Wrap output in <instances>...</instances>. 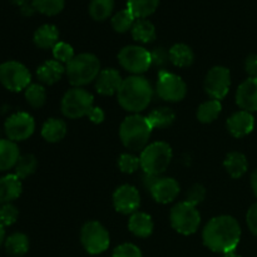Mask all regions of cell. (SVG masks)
Segmentation results:
<instances>
[{
	"mask_svg": "<svg viewBox=\"0 0 257 257\" xmlns=\"http://www.w3.org/2000/svg\"><path fill=\"white\" fill-rule=\"evenodd\" d=\"M203 243L217 253L232 252L241 240V227L235 217L227 215L213 217L207 222L202 232Z\"/></svg>",
	"mask_w": 257,
	"mask_h": 257,
	"instance_id": "obj_1",
	"label": "cell"
},
{
	"mask_svg": "<svg viewBox=\"0 0 257 257\" xmlns=\"http://www.w3.org/2000/svg\"><path fill=\"white\" fill-rule=\"evenodd\" d=\"M117 98L123 109L138 114L150 105L153 98V88L142 75H132L123 79Z\"/></svg>",
	"mask_w": 257,
	"mask_h": 257,
	"instance_id": "obj_2",
	"label": "cell"
},
{
	"mask_svg": "<svg viewBox=\"0 0 257 257\" xmlns=\"http://www.w3.org/2000/svg\"><path fill=\"white\" fill-rule=\"evenodd\" d=\"M152 131L147 117L132 114L128 115L120 124L119 137L125 148L137 152L147 147Z\"/></svg>",
	"mask_w": 257,
	"mask_h": 257,
	"instance_id": "obj_3",
	"label": "cell"
},
{
	"mask_svg": "<svg viewBox=\"0 0 257 257\" xmlns=\"http://www.w3.org/2000/svg\"><path fill=\"white\" fill-rule=\"evenodd\" d=\"M100 73V62L94 54L82 53L70 60L65 67L69 83L73 87L82 88L98 78Z\"/></svg>",
	"mask_w": 257,
	"mask_h": 257,
	"instance_id": "obj_4",
	"label": "cell"
},
{
	"mask_svg": "<svg viewBox=\"0 0 257 257\" xmlns=\"http://www.w3.org/2000/svg\"><path fill=\"white\" fill-rule=\"evenodd\" d=\"M140 160L145 173L161 176L172 161V148L166 142H153L142 151Z\"/></svg>",
	"mask_w": 257,
	"mask_h": 257,
	"instance_id": "obj_5",
	"label": "cell"
},
{
	"mask_svg": "<svg viewBox=\"0 0 257 257\" xmlns=\"http://www.w3.org/2000/svg\"><path fill=\"white\" fill-rule=\"evenodd\" d=\"M94 98L88 90L74 87L65 92L62 98V112L70 119L85 117L94 107Z\"/></svg>",
	"mask_w": 257,
	"mask_h": 257,
	"instance_id": "obj_6",
	"label": "cell"
},
{
	"mask_svg": "<svg viewBox=\"0 0 257 257\" xmlns=\"http://www.w3.org/2000/svg\"><path fill=\"white\" fill-rule=\"evenodd\" d=\"M170 221L173 230L181 235L188 236L197 232L201 223V215L196 206L183 201L171 210Z\"/></svg>",
	"mask_w": 257,
	"mask_h": 257,
	"instance_id": "obj_7",
	"label": "cell"
},
{
	"mask_svg": "<svg viewBox=\"0 0 257 257\" xmlns=\"http://www.w3.org/2000/svg\"><path fill=\"white\" fill-rule=\"evenodd\" d=\"M80 242L88 253L99 255L109 247V232L98 221H89L84 223L80 231Z\"/></svg>",
	"mask_w": 257,
	"mask_h": 257,
	"instance_id": "obj_8",
	"label": "cell"
},
{
	"mask_svg": "<svg viewBox=\"0 0 257 257\" xmlns=\"http://www.w3.org/2000/svg\"><path fill=\"white\" fill-rule=\"evenodd\" d=\"M32 74L29 69L17 60L0 64V83L10 92H20L30 85Z\"/></svg>",
	"mask_w": 257,
	"mask_h": 257,
	"instance_id": "obj_9",
	"label": "cell"
},
{
	"mask_svg": "<svg viewBox=\"0 0 257 257\" xmlns=\"http://www.w3.org/2000/svg\"><path fill=\"white\" fill-rule=\"evenodd\" d=\"M120 67L135 75L146 73L152 65L151 52L140 45H127L118 54Z\"/></svg>",
	"mask_w": 257,
	"mask_h": 257,
	"instance_id": "obj_10",
	"label": "cell"
},
{
	"mask_svg": "<svg viewBox=\"0 0 257 257\" xmlns=\"http://www.w3.org/2000/svg\"><path fill=\"white\" fill-rule=\"evenodd\" d=\"M157 94L166 102H180L187 94V85L177 74L162 69L158 74Z\"/></svg>",
	"mask_w": 257,
	"mask_h": 257,
	"instance_id": "obj_11",
	"label": "cell"
},
{
	"mask_svg": "<svg viewBox=\"0 0 257 257\" xmlns=\"http://www.w3.org/2000/svg\"><path fill=\"white\" fill-rule=\"evenodd\" d=\"M5 135L13 142H22L32 137L35 131L34 118L27 112H18L10 115L4 124Z\"/></svg>",
	"mask_w": 257,
	"mask_h": 257,
	"instance_id": "obj_12",
	"label": "cell"
},
{
	"mask_svg": "<svg viewBox=\"0 0 257 257\" xmlns=\"http://www.w3.org/2000/svg\"><path fill=\"white\" fill-rule=\"evenodd\" d=\"M231 85L230 70L226 67H213L205 78V90L212 99L221 100L227 95Z\"/></svg>",
	"mask_w": 257,
	"mask_h": 257,
	"instance_id": "obj_13",
	"label": "cell"
},
{
	"mask_svg": "<svg viewBox=\"0 0 257 257\" xmlns=\"http://www.w3.org/2000/svg\"><path fill=\"white\" fill-rule=\"evenodd\" d=\"M141 205V196L137 188L131 185H123L113 193V206L115 211L123 215H133Z\"/></svg>",
	"mask_w": 257,
	"mask_h": 257,
	"instance_id": "obj_14",
	"label": "cell"
},
{
	"mask_svg": "<svg viewBox=\"0 0 257 257\" xmlns=\"http://www.w3.org/2000/svg\"><path fill=\"white\" fill-rule=\"evenodd\" d=\"M153 200L162 205L172 202L180 193V185L175 178L171 177H158L155 185L150 190Z\"/></svg>",
	"mask_w": 257,
	"mask_h": 257,
	"instance_id": "obj_15",
	"label": "cell"
},
{
	"mask_svg": "<svg viewBox=\"0 0 257 257\" xmlns=\"http://www.w3.org/2000/svg\"><path fill=\"white\" fill-rule=\"evenodd\" d=\"M228 132L236 138H242L250 135L255 128V118L247 110H238L233 113L226 122Z\"/></svg>",
	"mask_w": 257,
	"mask_h": 257,
	"instance_id": "obj_16",
	"label": "cell"
},
{
	"mask_svg": "<svg viewBox=\"0 0 257 257\" xmlns=\"http://www.w3.org/2000/svg\"><path fill=\"white\" fill-rule=\"evenodd\" d=\"M236 103L242 110L252 113L257 110V78L246 79L236 90Z\"/></svg>",
	"mask_w": 257,
	"mask_h": 257,
	"instance_id": "obj_17",
	"label": "cell"
},
{
	"mask_svg": "<svg viewBox=\"0 0 257 257\" xmlns=\"http://www.w3.org/2000/svg\"><path fill=\"white\" fill-rule=\"evenodd\" d=\"M122 82L123 79L118 70L107 68V69L100 70L99 75L95 79V89L100 95H105V97L117 94Z\"/></svg>",
	"mask_w": 257,
	"mask_h": 257,
	"instance_id": "obj_18",
	"label": "cell"
},
{
	"mask_svg": "<svg viewBox=\"0 0 257 257\" xmlns=\"http://www.w3.org/2000/svg\"><path fill=\"white\" fill-rule=\"evenodd\" d=\"M22 191V180L15 173L0 178V206L12 203L13 201L19 198Z\"/></svg>",
	"mask_w": 257,
	"mask_h": 257,
	"instance_id": "obj_19",
	"label": "cell"
},
{
	"mask_svg": "<svg viewBox=\"0 0 257 257\" xmlns=\"http://www.w3.org/2000/svg\"><path fill=\"white\" fill-rule=\"evenodd\" d=\"M128 228L137 237L146 238L152 235L155 223H153L152 217L148 213L137 211L133 215H131L130 222H128Z\"/></svg>",
	"mask_w": 257,
	"mask_h": 257,
	"instance_id": "obj_20",
	"label": "cell"
},
{
	"mask_svg": "<svg viewBox=\"0 0 257 257\" xmlns=\"http://www.w3.org/2000/svg\"><path fill=\"white\" fill-rule=\"evenodd\" d=\"M64 73L65 68L62 63L57 62V60H48L38 68L37 77L43 84L53 85L58 80H60Z\"/></svg>",
	"mask_w": 257,
	"mask_h": 257,
	"instance_id": "obj_21",
	"label": "cell"
},
{
	"mask_svg": "<svg viewBox=\"0 0 257 257\" xmlns=\"http://www.w3.org/2000/svg\"><path fill=\"white\" fill-rule=\"evenodd\" d=\"M59 39V30L53 24H44L38 28L34 33V44L40 49H49L54 48Z\"/></svg>",
	"mask_w": 257,
	"mask_h": 257,
	"instance_id": "obj_22",
	"label": "cell"
},
{
	"mask_svg": "<svg viewBox=\"0 0 257 257\" xmlns=\"http://www.w3.org/2000/svg\"><path fill=\"white\" fill-rule=\"evenodd\" d=\"M19 157L20 153L17 143L10 140L0 138V172L15 167Z\"/></svg>",
	"mask_w": 257,
	"mask_h": 257,
	"instance_id": "obj_23",
	"label": "cell"
},
{
	"mask_svg": "<svg viewBox=\"0 0 257 257\" xmlns=\"http://www.w3.org/2000/svg\"><path fill=\"white\" fill-rule=\"evenodd\" d=\"M67 135V124L59 118H49L42 127V136L47 142H60Z\"/></svg>",
	"mask_w": 257,
	"mask_h": 257,
	"instance_id": "obj_24",
	"label": "cell"
},
{
	"mask_svg": "<svg viewBox=\"0 0 257 257\" xmlns=\"http://www.w3.org/2000/svg\"><path fill=\"white\" fill-rule=\"evenodd\" d=\"M225 170L232 178H240L247 172V158L241 152H230L225 158Z\"/></svg>",
	"mask_w": 257,
	"mask_h": 257,
	"instance_id": "obj_25",
	"label": "cell"
},
{
	"mask_svg": "<svg viewBox=\"0 0 257 257\" xmlns=\"http://www.w3.org/2000/svg\"><path fill=\"white\" fill-rule=\"evenodd\" d=\"M195 60V53L183 43H177L170 49V62L175 67L178 68H187Z\"/></svg>",
	"mask_w": 257,
	"mask_h": 257,
	"instance_id": "obj_26",
	"label": "cell"
},
{
	"mask_svg": "<svg viewBox=\"0 0 257 257\" xmlns=\"http://www.w3.org/2000/svg\"><path fill=\"white\" fill-rule=\"evenodd\" d=\"M29 250V238L22 232L12 233L5 240V251L13 257H22Z\"/></svg>",
	"mask_w": 257,
	"mask_h": 257,
	"instance_id": "obj_27",
	"label": "cell"
},
{
	"mask_svg": "<svg viewBox=\"0 0 257 257\" xmlns=\"http://www.w3.org/2000/svg\"><path fill=\"white\" fill-rule=\"evenodd\" d=\"M132 37L136 42L145 43H152L156 39V28L150 20L147 19H137L133 24L132 30Z\"/></svg>",
	"mask_w": 257,
	"mask_h": 257,
	"instance_id": "obj_28",
	"label": "cell"
},
{
	"mask_svg": "<svg viewBox=\"0 0 257 257\" xmlns=\"http://www.w3.org/2000/svg\"><path fill=\"white\" fill-rule=\"evenodd\" d=\"M160 0H127V9L136 19H147L157 10Z\"/></svg>",
	"mask_w": 257,
	"mask_h": 257,
	"instance_id": "obj_29",
	"label": "cell"
},
{
	"mask_svg": "<svg viewBox=\"0 0 257 257\" xmlns=\"http://www.w3.org/2000/svg\"><path fill=\"white\" fill-rule=\"evenodd\" d=\"M148 120H150V124L153 130H162V128H167L175 122L176 114L171 108L168 107H161L156 108L155 110L148 114Z\"/></svg>",
	"mask_w": 257,
	"mask_h": 257,
	"instance_id": "obj_30",
	"label": "cell"
},
{
	"mask_svg": "<svg viewBox=\"0 0 257 257\" xmlns=\"http://www.w3.org/2000/svg\"><path fill=\"white\" fill-rule=\"evenodd\" d=\"M222 110V104L217 99H210L203 102L197 109V119L201 123H212L217 119Z\"/></svg>",
	"mask_w": 257,
	"mask_h": 257,
	"instance_id": "obj_31",
	"label": "cell"
},
{
	"mask_svg": "<svg viewBox=\"0 0 257 257\" xmlns=\"http://www.w3.org/2000/svg\"><path fill=\"white\" fill-rule=\"evenodd\" d=\"M114 0H90L89 14L97 22H103L112 15Z\"/></svg>",
	"mask_w": 257,
	"mask_h": 257,
	"instance_id": "obj_32",
	"label": "cell"
},
{
	"mask_svg": "<svg viewBox=\"0 0 257 257\" xmlns=\"http://www.w3.org/2000/svg\"><path fill=\"white\" fill-rule=\"evenodd\" d=\"M136 20L137 19H136L135 15L130 10L123 9L113 15L112 19H110V24H112V28L115 32L122 34V33H127L132 30V27Z\"/></svg>",
	"mask_w": 257,
	"mask_h": 257,
	"instance_id": "obj_33",
	"label": "cell"
},
{
	"mask_svg": "<svg viewBox=\"0 0 257 257\" xmlns=\"http://www.w3.org/2000/svg\"><path fill=\"white\" fill-rule=\"evenodd\" d=\"M25 99L32 108H42L47 102V90L42 84H30L25 89Z\"/></svg>",
	"mask_w": 257,
	"mask_h": 257,
	"instance_id": "obj_34",
	"label": "cell"
},
{
	"mask_svg": "<svg viewBox=\"0 0 257 257\" xmlns=\"http://www.w3.org/2000/svg\"><path fill=\"white\" fill-rule=\"evenodd\" d=\"M37 167L38 161L37 158H35V156L23 155L20 156L17 165H15V175H17L20 180H24V178L32 176L33 173L35 172V170H37Z\"/></svg>",
	"mask_w": 257,
	"mask_h": 257,
	"instance_id": "obj_35",
	"label": "cell"
},
{
	"mask_svg": "<svg viewBox=\"0 0 257 257\" xmlns=\"http://www.w3.org/2000/svg\"><path fill=\"white\" fill-rule=\"evenodd\" d=\"M35 10L48 17H54L64 9L65 0H32Z\"/></svg>",
	"mask_w": 257,
	"mask_h": 257,
	"instance_id": "obj_36",
	"label": "cell"
},
{
	"mask_svg": "<svg viewBox=\"0 0 257 257\" xmlns=\"http://www.w3.org/2000/svg\"><path fill=\"white\" fill-rule=\"evenodd\" d=\"M53 57L57 62L62 63V64H68L75 57L74 49L68 43L58 42L55 47L53 48Z\"/></svg>",
	"mask_w": 257,
	"mask_h": 257,
	"instance_id": "obj_37",
	"label": "cell"
},
{
	"mask_svg": "<svg viewBox=\"0 0 257 257\" xmlns=\"http://www.w3.org/2000/svg\"><path fill=\"white\" fill-rule=\"evenodd\" d=\"M118 166L123 173L131 175V173H135L136 171L140 170L141 160L137 156L131 155V153H123L118 160Z\"/></svg>",
	"mask_w": 257,
	"mask_h": 257,
	"instance_id": "obj_38",
	"label": "cell"
},
{
	"mask_svg": "<svg viewBox=\"0 0 257 257\" xmlns=\"http://www.w3.org/2000/svg\"><path fill=\"white\" fill-rule=\"evenodd\" d=\"M19 211L12 203H5L0 206V225L12 226L13 223L17 222Z\"/></svg>",
	"mask_w": 257,
	"mask_h": 257,
	"instance_id": "obj_39",
	"label": "cell"
},
{
	"mask_svg": "<svg viewBox=\"0 0 257 257\" xmlns=\"http://www.w3.org/2000/svg\"><path fill=\"white\" fill-rule=\"evenodd\" d=\"M112 257H143L142 251L133 243H122L113 250Z\"/></svg>",
	"mask_w": 257,
	"mask_h": 257,
	"instance_id": "obj_40",
	"label": "cell"
},
{
	"mask_svg": "<svg viewBox=\"0 0 257 257\" xmlns=\"http://www.w3.org/2000/svg\"><path fill=\"white\" fill-rule=\"evenodd\" d=\"M206 198V188L203 187L200 183H196L193 185L190 190L187 191V202H190L191 205L197 206L201 202H203Z\"/></svg>",
	"mask_w": 257,
	"mask_h": 257,
	"instance_id": "obj_41",
	"label": "cell"
},
{
	"mask_svg": "<svg viewBox=\"0 0 257 257\" xmlns=\"http://www.w3.org/2000/svg\"><path fill=\"white\" fill-rule=\"evenodd\" d=\"M152 57V65L157 68H163L170 62V50H166L165 48H155L153 52H151Z\"/></svg>",
	"mask_w": 257,
	"mask_h": 257,
	"instance_id": "obj_42",
	"label": "cell"
},
{
	"mask_svg": "<svg viewBox=\"0 0 257 257\" xmlns=\"http://www.w3.org/2000/svg\"><path fill=\"white\" fill-rule=\"evenodd\" d=\"M246 222H247V226L248 228H250L251 232L255 236H257V202L253 203L250 207V210L247 211Z\"/></svg>",
	"mask_w": 257,
	"mask_h": 257,
	"instance_id": "obj_43",
	"label": "cell"
},
{
	"mask_svg": "<svg viewBox=\"0 0 257 257\" xmlns=\"http://www.w3.org/2000/svg\"><path fill=\"white\" fill-rule=\"evenodd\" d=\"M245 69L250 78H257V54L248 55L245 62Z\"/></svg>",
	"mask_w": 257,
	"mask_h": 257,
	"instance_id": "obj_44",
	"label": "cell"
},
{
	"mask_svg": "<svg viewBox=\"0 0 257 257\" xmlns=\"http://www.w3.org/2000/svg\"><path fill=\"white\" fill-rule=\"evenodd\" d=\"M87 117L89 118L90 122H93L94 124H99V123H102L103 120H104L105 114H104V112H103L102 108L93 107L92 110H90L89 114H88Z\"/></svg>",
	"mask_w": 257,
	"mask_h": 257,
	"instance_id": "obj_45",
	"label": "cell"
},
{
	"mask_svg": "<svg viewBox=\"0 0 257 257\" xmlns=\"http://www.w3.org/2000/svg\"><path fill=\"white\" fill-rule=\"evenodd\" d=\"M35 12H37V10H35L34 5H33L32 0H30V2H27L25 4H23L22 7H20V13H22L24 17H32Z\"/></svg>",
	"mask_w": 257,
	"mask_h": 257,
	"instance_id": "obj_46",
	"label": "cell"
},
{
	"mask_svg": "<svg viewBox=\"0 0 257 257\" xmlns=\"http://www.w3.org/2000/svg\"><path fill=\"white\" fill-rule=\"evenodd\" d=\"M251 187H252L253 193L257 197V170L253 171L252 175H251Z\"/></svg>",
	"mask_w": 257,
	"mask_h": 257,
	"instance_id": "obj_47",
	"label": "cell"
},
{
	"mask_svg": "<svg viewBox=\"0 0 257 257\" xmlns=\"http://www.w3.org/2000/svg\"><path fill=\"white\" fill-rule=\"evenodd\" d=\"M5 240V230H4V226L0 225V246L4 243Z\"/></svg>",
	"mask_w": 257,
	"mask_h": 257,
	"instance_id": "obj_48",
	"label": "cell"
},
{
	"mask_svg": "<svg viewBox=\"0 0 257 257\" xmlns=\"http://www.w3.org/2000/svg\"><path fill=\"white\" fill-rule=\"evenodd\" d=\"M9 2L12 3V4L18 5V7H22L23 4H25V3L29 2V0H9Z\"/></svg>",
	"mask_w": 257,
	"mask_h": 257,
	"instance_id": "obj_49",
	"label": "cell"
},
{
	"mask_svg": "<svg viewBox=\"0 0 257 257\" xmlns=\"http://www.w3.org/2000/svg\"><path fill=\"white\" fill-rule=\"evenodd\" d=\"M222 257H241L240 255H237V253L235 252V251H232V252H227V253H225V255H223Z\"/></svg>",
	"mask_w": 257,
	"mask_h": 257,
	"instance_id": "obj_50",
	"label": "cell"
}]
</instances>
